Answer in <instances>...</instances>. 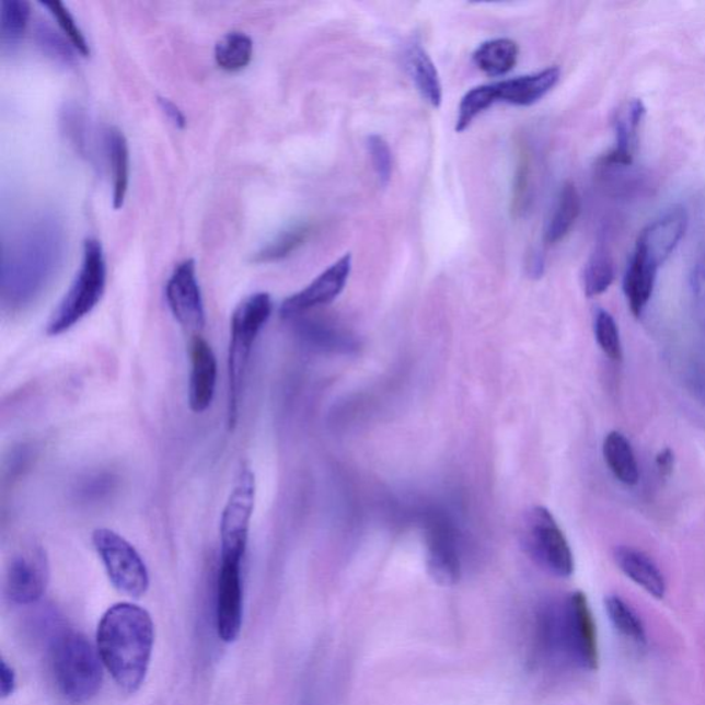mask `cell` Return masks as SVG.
<instances>
[{"mask_svg": "<svg viewBox=\"0 0 705 705\" xmlns=\"http://www.w3.org/2000/svg\"><path fill=\"white\" fill-rule=\"evenodd\" d=\"M153 643V622L146 609L116 603L101 619L97 632L101 660L127 693L137 692L146 681Z\"/></svg>", "mask_w": 705, "mask_h": 705, "instance_id": "obj_1", "label": "cell"}, {"mask_svg": "<svg viewBox=\"0 0 705 705\" xmlns=\"http://www.w3.org/2000/svg\"><path fill=\"white\" fill-rule=\"evenodd\" d=\"M538 655L564 659L587 671L600 666V648L589 600L580 591L564 601L548 603L538 612L535 624Z\"/></svg>", "mask_w": 705, "mask_h": 705, "instance_id": "obj_2", "label": "cell"}, {"mask_svg": "<svg viewBox=\"0 0 705 705\" xmlns=\"http://www.w3.org/2000/svg\"><path fill=\"white\" fill-rule=\"evenodd\" d=\"M62 232L55 219H39L26 228L13 244L4 245L2 286L4 296L18 299L39 291L55 271L62 255Z\"/></svg>", "mask_w": 705, "mask_h": 705, "instance_id": "obj_3", "label": "cell"}, {"mask_svg": "<svg viewBox=\"0 0 705 705\" xmlns=\"http://www.w3.org/2000/svg\"><path fill=\"white\" fill-rule=\"evenodd\" d=\"M274 301L268 292H256L234 309L228 350V427L236 429L242 408L245 378L256 339L269 322Z\"/></svg>", "mask_w": 705, "mask_h": 705, "instance_id": "obj_4", "label": "cell"}, {"mask_svg": "<svg viewBox=\"0 0 705 705\" xmlns=\"http://www.w3.org/2000/svg\"><path fill=\"white\" fill-rule=\"evenodd\" d=\"M103 660L89 639L79 633H62L51 646V667L58 689L73 703H84L103 683Z\"/></svg>", "mask_w": 705, "mask_h": 705, "instance_id": "obj_5", "label": "cell"}, {"mask_svg": "<svg viewBox=\"0 0 705 705\" xmlns=\"http://www.w3.org/2000/svg\"><path fill=\"white\" fill-rule=\"evenodd\" d=\"M106 287V264L103 245L88 239L83 245V259L66 297L53 312L47 323V335L60 336L72 330L97 308Z\"/></svg>", "mask_w": 705, "mask_h": 705, "instance_id": "obj_6", "label": "cell"}, {"mask_svg": "<svg viewBox=\"0 0 705 705\" xmlns=\"http://www.w3.org/2000/svg\"><path fill=\"white\" fill-rule=\"evenodd\" d=\"M92 541L111 583L130 597L140 598L146 594L149 589V571L137 548L109 528L95 529Z\"/></svg>", "mask_w": 705, "mask_h": 705, "instance_id": "obj_7", "label": "cell"}, {"mask_svg": "<svg viewBox=\"0 0 705 705\" xmlns=\"http://www.w3.org/2000/svg\"><path fill=\"white\" fill-rule=\"evenodd\" d=\"M256 501L255 473L249 464L240 467L231 495L219 521L221 558L244 559L247 552L251 521Z\"/></svg>", "mask_w": 705, "mask_h": 705, "instance_id": "obj_8", "label": "cell"}, {"mask_svg": "<svg viewBox=\"0 0 705 705\" xmlns=\"http://www.w3.org/2000/svg\"><path fill=\"white\" fill-rule=\"evenodd\" d=\"M523 543L536 563L558 578L575 571L574 553L557 521L546 507H533L523 523Z\"/></svg>", "mask_w": 705, "mask_h": 705, "instance_id": "obj_9", "label": "cell"}, {"mask_svg": "<svg viewBox=\"0 0 705 705\" xmlns=\"http://www.w3.org/2000/svg\"><path fill=\"white\" fill-rule=\"evenodd\" d=\"M427 566L432 579L442 586L458 583L462 575L461 547L455 527L442 512L426 517Z\"/></svg>", "mask_w": 705, "mask_h": 705, "instance_id": "obj_10", "label": "cell"}, {"mask_svg": "<svg viewBox=\"0 0 705 705\" xmlns=\"http://www.w3.org/2000/svg\"><path fill=\"white\" fill-rule=\"evenodd\" d=\"M50 579V564L46 550L31 544L14 555L4 578V592L18 605H31L45 594Z\"/></svg>", "mask_w": 705, "mask_h": 705, "instance_id": "obj_11", "label": "cell"}, {"mask_svg": "<svg viewBox=\"0 0 705 705\" xmlns=\"http://www.w3.org/2000/svg\"><path fill=\"white\" fill-rule=\"evenodd\" d=\"M165 299L181 327L192 335L200 334L206 325V309L194 259H186L176 266L165 286Z\"/></svg>", "mask_w": 705, "mask_h": 705, "instance_id": "obj_12", "label": "cell"}, {"mask_svg": "<svg viewBox=\"0 0 705 705\" xmlns=\"http://www.w3.org/2000/svg\"><path fill=\"white\" fill-rule=\"evenodd\" d=\"M243 559L221 558L217 587V627L219 638L231 644L243 624Z\"/></svg>", "mask_w": 705, "mask_h": 705, "instance_id": "obj_13", "label": "cell"}, {"mask_svg": "<svg viewBox=\"0 0 705 705\" xmlns=\"http://www.w3.org/2000/svg\"><path fill=\"white\" fill-rule=\"evenodd\" d=\"M351 271V255L346 254L334 265L323 271L322 275L313 280L311 285L303 288L302 291L288 297L280 307V316L282 319H297L313 309L324 307L339 297L344 291L347 279Z\"/></svg>", "mask_w": 705, "mask_h": 705, "instance_id": "obj_14", "label": "cell"}, {"mask_svg": "<svg viewBox=\"0 0 705 705\" xmlns=\"http://www.w3.org/2000/svg\"><path fill=\"white\" fill-rule=\"evenodd\" d=\"M686 228L687 212L685 208L674 206L644 229L639 234L634 254L639 255L640 258L659 269L685 236Z\"/></svg>", "mask_w": 705, "mask_h": 705, "instance_id": "obj_15", "label": "cell"}, {"mask_svg": "<svg viewBox=\"0 0 705 705\" xmlns=\"http://www.w3.org/2000/svg\"><path fill=\"white\" fill-rule=\"evenodd\" d=\"M189 407L195 414L206 413L216 397L218 361L216 352L201 334L192 335L189 345Z\"/></svg>", "mask_w": 705, "mask_h": 705, "instance_id": "obj_16", "label": "cell"}, {"mask_svg": "<svg viewBox=\"0 0 705 705\" xmlns=\"http://www.w3.org/2000/svg\"><path fill=\"white\" fill-rule=\"evenodd\" d=\"M560 77L559 68L552 67L542 72L527 74L504 82L494 83L496 103H504L517 106H531L542 100L544 95L552 92Z\"/></svg>", "mask_w": 705, "mask_h": 705, "instance_id": "obj_17", "label": "cell"}, {"mask_svg": "<svg viewBox=\"0 0 705 705\" xmlns=\"http://www.w3.org/2000/svg\"><path fill=\"white\" fill-rule=\"evenodd\" d=\"M614 560L619 569L649 596L661 600L667 591L664 575L655 560L634 547L622 546L614 550Z\"/></svg>", "mask_w": 705, "mask_h": 705, "instance_id": "obj_18", "label": "cell"}, {"mask_svg": "<svg viewBox=\"0 0 705 705\" xmlns=\"http://www.w3.org/2000/svg\"><path fill=\"white\" fill-rule=\"evenodd\" d=\"M645 106L643 101L633 100L619 112L616 120V148L605 158V167H626L633 163L635 149L638 143V131L644 120Z\"/></svg>", "mask_w": 705, "mask_h": 705, "instance_id": "obj_19", "label": "cell"}, {"mask_svg": "<svg viewBox=\"0 0 705 705\" xmlns=\"http://www.w3.org/2000/svg\"><path fill=\"white\" fill-rule=\"evenodd\" d=\"M105 151L112 170V203L116 210L125 205L130 181V152L125 135L116 127L105 132Z\"/></svg>", "mask_w": 705, "mask_h": 705, "instance_id": "obj_20", "label": "cell"}, {"mask_svg": "<svg viewBox=\"0 0 705 705\" xmlns=\"http://www.w3.org/2000/svg\"><path fill=\"white\" fill-rule=\"evenodd\" d=\"M603 459L614 478L627 487H634L639 481V467L632 442L623 432H608L602 446Z\"/></svg>", "mask_w": 705, "mask_h": 705, "instance_id": "obj_21", "label": "cell"}, {"mask_svg": "<svg viewBox=\"0 0 705 705\" xmlns=\"http://www.w3.org/2000/svg\"><path fill=\"white\" fill-rule=\"evenodd\" d=\"M657 270L659 269L637 254H634L632 262H629L626 277H624V293H626L629 311L635 317H639L648 307L655 290Z\"/></svg>", "mask_w": 705, "mask_h": 705, "instance_id": "obj_22", "label": "cell"}, {"mask_svg": "<svg viewBox=\"0 0 705 705\" xmlns=\"http://www.w3.org/2000/svg\"><path fill=\"white\" fill-rule=\"evenodd\" d=\"M407 66L411 77H413L416 88H418L421 97L429 103L432 108H440L442 103V85L438 71L427 51L419 45L413 43L407 50Z\"/></svg>", "mask_w": 705, "mask_h": 705, "instance_id": "obj_23", "label": "cell"}, {"mask_svg": "<svg viewBox=\"0 0 705 705\" xmlns=\"http://www.w3.org/2000/svg\"><path fill=\"white\" fill-rule=\"evenodd\" d=\"M581 200L575 184L566 183L559 192L557 205L550 218L544 240L547 244H557L568 236L580 216Z\"/></svg>", "mask_w": 705, "mask_h": 705, "instance_id": "obj_24", "label": "cell"}, {"mask_svg": "<svg viewBox=\"0 0 705 705\" xmlns=\"http://www.w3.org/2000/svg\"><path fill=\"white\" fill-rule=\"evenodd\" d=\"M518 45L511 39H494L483 43L474 51L475 66L488 77H504L515 69L518 61Z\"/></svg>", "mask_w": 705, "mask_h": 705, "instance_id": "obj_25", "label": "cell"}, {"mask_svg": "<svg viewBox=\"0 0 705 705\" xmlns=\"http://www.w3.org/2000/svg\"><path fill=\"white\" fill-rule=\"evenodd\" d=\"M254 43L244 32H229L218 41L216 61L227 72H239L253 60Z\"/></svg>", "mask_w": 705, "mask_h": 705, "instance_id": "obj_26", "label": "cell"}, {"mask_svg": "<svg viewBox=\"0 0 705 705\" xmlns=\"http://www.w3.org/2000/svg\"><path fill=\"white\" fill-rule=\"evenodd\" d=\"M313 228L311 223L301 222L286 229L279 236L275 238L261 249L253 256L255 264H271L288 258L291 254L301 249L308 239L311 238Z\"/></svg>", "mask_w": 705, "mask_h": 705, "instance_id": "obj_27", "label": "cell"}, {"mask_svg": "<svg viewBox=\"0 0 705 705\" xmlns=\"http://www.w3.org/2000/svg\"><path fill=\"white\" fill-rule=\"evenodd\" d=\"M605 611L609 621L613 624L614 629L622 634L624 638L632 640L637 645H645L646 629L643 619L628 605L623 598L619 596H609L605 598Z\"/></svg>", "mask_w": 705, "mask_h": 705, "instance_id": "obj_28", "label": "cell"}, {"mask_svg": "<svg viewBox=\"0 0 705 705\" xmlns=\"http://www.w3.org/2000/svg\"><path fill=\"white\" fill-rule=\"evenodd\" d=\"M31 15L26 0H3L0 4V42L3 50L12 49L23 39Z\"/></svg>", "mask_w": 705, "mask_h": 705, "instance_id": "obj_29", "label": "cell"}, {"mask_svg": "<svg viewBox=\"0 0 705 705\" xmlns=\"http://www.w3.org/2000/svg\"><path fill=\"white\" fill-rule=\"evenodd\" d=\"M614 280V262L605 249L592 254L585 269V292L589 298L601 296Z\"/></svg>", "mask_w": 705, "mask_h": 705, "instance_id": "obj_30", "label": "cell"}, {"mask_svg": "<svg viewBox=\"0 0 705 705\" xmlns=\"http://www.w3.org/2000/svg\"><path fill=\"white\" fill-rule=\"evenodd\" d=\"M495 103L496 97L493 84L478 85V88L470 90V92L462 99L461 105H459V115L455 126L456 132L467 130V128L472 126L475 117L490 108Z\"/></svg>", "mask_w": 705, "mask_h": 705, "instance_id": "obj_31", "label": "cell"}, {"mask_svg": "<svg viewBox=\"0 0 705 705\" xmlns=\"http://www.w3.org/2000/svg\"><path fill=\"white\" fill-rule=\"evenodd\" d=\"M531 154L525 142H518L517 165L511 190L512 217H521L528 207L529 180H531Z\"/></svg>", "mask_w": 705, "mask_h": 705, "instance_id": "obj_32", "label": "cell"}, {"mask_svg": "<svg viewBox=\"0 0 705 705\" xmlns=\"http://www.w3.org/2000/svg\"><path fill=\"white\" fill-rule=\"evenodd\" d=\"M594 334L598 346L601 347L603 355L612 361H622L623 345L621 331L611 313L598 311L594 320Z\"/></svg>", "mask_w": 705, "mask_h": 705, "instance_id": "obj_33", "label": "cell"}, {"mask_svg": "<svg viewBox=\"0 0 705 705\" xmlns=\"http://www.w3.org/2000/svg\"><path fill=\"white\" fill-rule=\"evenodd\" d=\"M39 4L41 7L49 10L53 18L57 20V24L60 25L63 35L68 37V42L71 43L73 49L77 50L80 56L89 57V42L85 41L83 32L80 31L77 21H74L72 14L69 13L66 4L58 2V0H53V2H39Z\"/></svg>", "mask_w": 705, "mask_h": 705, "instance_id": "obj_34", "label": "cell"}, {"mask_svg": "<svg viewBox=\"0 0 705 705\" xmlns=\"http://www.w3.org/2000/svg\"><path fill=\"white\" fill-rule=\"evenodd\" d=\"M36 39L37 45H39L43 53H46L47 57L53 58L56 62L63 63V66L73 63L74 55L71 45L60 34H57L51 26L45 23L37 25Z\"/></svg>", "mask_w": 705, "mask_h": 705, "instance_id": "obj_35", "label": "cell"}, {"mask_svg": "<svg viewBox=\"0 0 705 705\" xmlns=\"http://www.w3.org/2000/svg\"><path fill=\"white\" fill-rule=\"evenodd\" d=\"M368 151L372 160L373 170H375L379 183L382 186H388L390 178H392L393 159L392 151L388 142L382 137L371 136L368 138Z\"/></svg>", "mask_w": 705, "mask_h": 705, "instance_id": "obj_36", "label": "cell"}, {"mask_svg": "<svg viewBox=\"0 0 705 705\" xmlns=\"http://www.w3.org/2000/svg\"><path fill=\"white\" fill-rule=\"evenodd\" d=\"M691 291L694 319L705 342V254L694 265Z\"/></svg>", "mask_w": 705, "mask_h": 705, "instance_id": "obj_37", "label": "cell"}, {"mask_svg": "<svg viewBox=\"0 0 705 705\" xmlns=\"http://www.w3.org/2000/svg\"><path fill=\"white\" fill-rule=\"evenodd\" d=\"M158 103L160 108H162L165 117H167V119L173 123L176 128H184L186 126V117L184 115V112L181 111L180 106H176L173 101L159 97Z\"/></svg>", "mask_w": 705, "mask_h": 705, "instance_id": "obj_38", "label": "cell"}, {"mask_svg": "<svg viewBox=\"0 0 705 705\" xmlns=\"http://www.w3.org/2000/svg\"><path fill=\"white\" fill-rule=\"evenodd\" d=\"M0 692L2 697L7 698L14 692L15 689V672L7 661L2 660L0 663Z\"/></svg>", "mask_w": 705, "mask_h": 705, "instance_id": "obj_39", "label": "cell"}, {"mask_svg": "<svg viewBox=\"0 0 705 705\" xmlns=\"http://www.w3.org/2000/svg\"><path fill=\"white\" fill-rule=\"evenodd\" d=\"M675 456L674 452L670 448H664L663 451L657 453L656 456V467L659 470L661 477H669L672 470H674Z\"/></svg>", "mask_w": 705, "mask_h": 705, "instance_id": "obj_40", "label": "cell"}]
</instances>
